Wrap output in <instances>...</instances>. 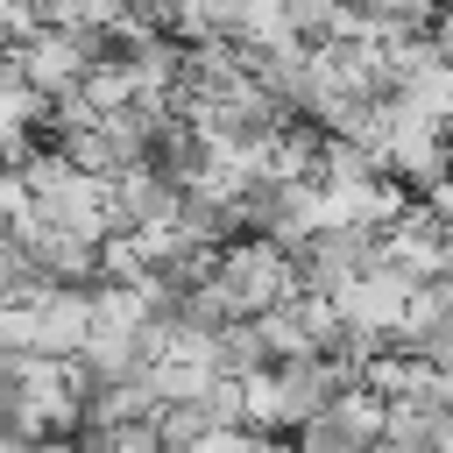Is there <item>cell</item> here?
Returning a JSON list of instances; mask_svg holds the SVG:
<instances>
[{
    "label": "cell",
    "instance_id": "obj_1",
    "mask_svg": "<svg viewBox=\"0 0 453 453\" xmlns=\"http://www.w3.org/2000/svg\"><path fill=\"white\" fill-rule=\"evenodd\" d=\"M14 64H21V78H28L42 99H64V92L85 85V71L99 64V50H92V35H78V28H28V42L14 50Z\"/></svg>",
    "mask_w": 453,
    "mask_h": 453
},
{
    "label": "cell",
    "instance_id": "obj_2",
    "mask_svg": "<svg viewBox=\"0 0 453 453\" xmlns=\"http://www.w3.org/2000/svg\"><path fill=\"white\" fill-rule=\"evenodd\" d=\"M78 453H170V446H163V432L149 418H134V425H92L78 439Z\"/></svg>",
    "mask_w": 453,
    "mask_h": 453
},
{
    "label": "cell",
    "instance_id": "obj_3",
    "mask_svg": "<svg viewBox=\"0 0 453 453\" xmlns=\"http://www.w3.org/2000/svg\"><path fill=\"white\" fill-rule=\"evenodd\" d=\"M191 453H269V439H262V432H248V425H212Z\"/></svg>",
    "mask_w": 453,
    "mask_h": 453
},
{
    "label": "cell",
    "instance_id": "obj_4",
    "mask_svg": "<svg viewBox=\"0 0 453 453\" xmlns=\"http://www.w3.org/2000/svg\"><path fill=\"white\" fill-rule=\"evenodd\" d=\"M446 149H453V120H446Z\"/></svg>",
    "mask_w": 453,
    "mask_h": 453
}]
</instances>
